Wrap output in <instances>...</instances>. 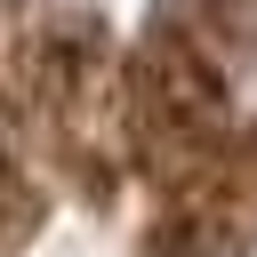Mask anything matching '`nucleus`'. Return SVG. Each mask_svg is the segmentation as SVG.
Instances as JSON below:
<instances>
[{"label": "nucleus", "mask_w": 257, "mask_h": 257, "mask_svg": "<svg viewBox=\"0 0 257 257\" xmlns=\"http://www.w3.org/2000/svg\"><path fill=\"white\" fill-rule=\"evenodd\" d=\"M241 257H257V241H249V249H241Z\"/></svg>", "instance_id": "1"}]
</instances>
